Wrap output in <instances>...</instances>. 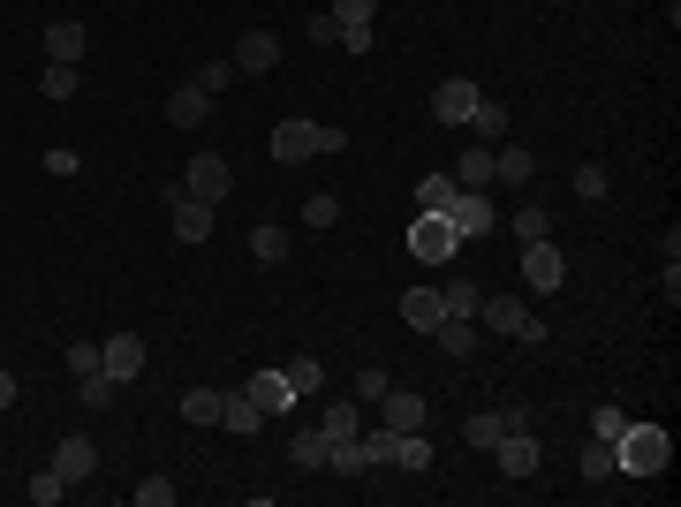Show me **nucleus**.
<instances>
[{
	"mask_svg": "<svg viewBox=\"0 0 681 507\" xmlns=\"http://www.w3.org/2000/svg\"><path fill=\"white\" fill-rule=\"evenodd\" d=\"M667 463H674L667 424H621V439H613V477H659Z\"/></svg>",
	"mask_w": 681,
	"mask_h": 507,
	"instance_id": "1",
	"label": "nucleus"
},
{
	"mask_svg": "<svg viewBox=\"0 0 681 507\" xmlns=\"http://www.w3.org/2000/svg\"><path fill=\"white\" fill-rule=\"evenodd\" d=\"M334 152H348V129H334V122H273V160H281V168L334 160Z\"/></svg>",
	"mask_w": 681,
	"mask_h": 507,
	"instance_id": "2",
	"label": "nucleus"
},
{
	"mask_svg": "<svg viewBox=\"0 0 681 507\" xmlns=\"http://www.w3.org/2000/svg\"><path fill=\"white\" fill-rule=\"evenodd\" d=\"M402 251L417 257V265H455L463 235H455V220H447V212H417V220H409V235H402Z\"/></svg>",
	"mask_w": 681,
	"mask_h": 507,
	"instance_id": "3",
	"label": "nucleus"
},
{
	"mask_svg": "<svg viewBox=\"0 0 681 507\" xmlns=\"http://www.w3.org/2000/svg\"><path fill=\"white\" fill-rule=\"evenodd\" d=\"M477 318H485L492 334H508V341H530V348L546 341V318H538L530 303H515V296H477Z\"/></svg>",
	"mask_w": 681,
	"mask_h": 507,
	"instance_id": "4",
	"label": "nucleus"
},
{
	"mask_svg": "<svg viewBox=\"0 0 681 507\" xmlns=\"http://www.w3.org/2000/svg\"><path fill=\"white\" fill-rule=\"evenodd\" d=\"M492 463H500V477H515V485H522V477H538V469H546V439H538L530 424H515L508 439L492 447Z\"/></svg>",
	"mask_w": 681,
	"mask_h": 507,
	"instance_id": "5",
	"label": "nucleus"
},
{
	"mask_svg": "<svg viewBox=\"0 0 681 507\" xmlns=\"http://www.w3.org/2000/svg\"><path fill=\"white\" fill-rule=\"evenodd\" d=\"M99 372L114 386H136L144 379V334H106L99 341Z\"/></svg>",
	"mask_w": 681,
	"mask_h": 507,
	"instance_id": "6",
	"label": "nucleus"
},
{
	"mask_svg": "<svg viewBox=\"0 0 681 507\" xmlns=\"http://www.w3.org/2000/svg\"><path fill=\"white\" fill-rule=\"evenodd\" d=\"M522 281L538 288V296H553L560 281H568V257H560L553 235H538V243H522Z\"/></svg>",
	"mask_w": 681,
	"mask_h": 507,
	"instance_id": "7",
	"label": "nucleus"
},
{
	"mask_svg": "<svg viewBox=\"0 0 681 507\" xmlns=\"http://www.w3.org/2000/svg\"><path fill=\"white\" fill-rule=\"evenodd\" d=\"M167 212H174V243H205L220 205H205V197H190L182 182H167Z\"/></svg>",
	"mask_w": 681,
	"mask_h": 507,
	"instance_id": "8",
	"label": "nucleus"
},
{
	"mask_svg": "<svg viewBox=\"0 0 681 507\" xmlns=\"http://www.w3.org/2000/svg\"><path fill=\"white\" fill-rule=\"evenodd\" d=\"M182 190H190V197H205V205H220V197L235 190V168H227L220 152H197V160H190V174H182Z\"/></svg>",
	"mask_w": 681,
	"mask_h": 507,
	"instance_id": "9",
	"label": "nucleus"
},
{
	"mask_svg": "<svg viewBox=\"0 0 681 507\" xmlns=\"http://www.w3.org/2000/svg\"><path fill=\"white\" fill-rule=\"evenodd\" d=\"M447 220H455V235H492V220H500V212H492V197H485V190H455V197H447Z\"/></svg>",
	"mask_w": 681,
	"mask_h": 507,
	"instance_id": "10",
	"label": "nucleus"
},
{
	"mask_svg": "<svg viewBox=\"0 0 681 507\" xmlns=\"http://www.w3.org/2000/svg\"><path fill=\"white\" fill-rule=\"evenodd\" d=\"M515 424H530V417H522V409H477V417L463 424V447H477V455H492V447L508 439Z\"/></svg>",
	"mask_w": 681,
	"mask_h": 507,
	"instance_id": "11",
	"label": "nucleus"
},
{
	"mask_svg": "<svg viewBox=\"0 0 681 507\" xmlns=\"http://www.w3.org/2000/svg\"><path fill=\"white\" fill-rule=\"evenodd\" d=\"M326 16L340 23V45H348V53H372V16H379V0H334Z\"/></svg>",
	"mask_w": 681,
	"mask_h": 507,
	"instance_id": "12",
	"label": "nucleus"
},
{
	"mask_svg": "<svg viewBox=\"0 0 681 507\" xmlns=\"http://www.w3.org/2000/svg\"><path fill=\"white\" fill-rule=\"evenodd\" d=\"M243 394H251V402L265 409V417H288V409H296V386L281 379V364H265V372H251V379H243Z\"/></svg>",
	"mask_w": 681,
	"mask_h": 507,
	"instance_id": "13",
	"label": "nucleus"
},
{
	"mask_svg": "<svg viewBox=\"0 0 681 507\" xmlns=\"http://www.w3.org/2000/svg\"><path fill=\"white\" fill-rule=\"evenodd\" d=\"M167 122H174V129H205V122H213V91L182 77V84H174V99H167Z\"/></svg>",
	"mask_w": 681,
	"mask_h": 507,
	"instance_id": "14",
	"label": "nucleus"
},
{
	"mask_svg": "<svg viewBox=\"0 0 681 507\" xmlns=\"http://www.w3.org/2000/svg\"><path fill=\"white\" fill-rule=\"evenodd\" d=\"M469 107H477V84H469V77H447V84L431 91V122H447V129H463Z\"/></svg>",
	"mask_w": 681,
	"mask_h": 507,
	"instance_id": "15",
	"label": "nucleus"
},
{
	"mask_svg": "<svg viewBox=\"0 0 681 507\" xmlns=\"http://www.w3.org/2000/svg\"><path fill=\"white\" fill-rule=\"evenodd\" d=\"M84 53H91V31L77 16H53V23H45V61H84Z\"/></svg>",
	"mask_w": 681,
	"mask_h": 507,
	"instance_id": "16",
	"label": "nucleus"
},
{
	"mask_svg": "<svg viewBox=\"0 0 681 507\" xmlns=\"http://www.w3.org/2000/svg\"><path fill=\"white\" fill-rule=\"evenodd\" d=\"M265 69H281V39H273V31H243V45H235V77H265Z\"/></svg>",
	"mask_w": 681,
	"mask_h": 507,
	"instance_id": "17",
	"label": "nucleus"
},
{
	"mask_svg": "<svg viewBox=\"0 0 681 507\" xmlns=\"http://www.w3.org/2000/svg\"><path fill=\"white\" fill-rule=\"evenodd\" d=\"M439 318H447V296H439V288H409V296H402V326H409V334L431 341Z\"/></svg>",
	"mask_w": 681,
	"mask_h": 507,
	"instance_id": "18",
	"label": "nucleus"
},
{
	"mask_svg": "<svg viewBox=\"0 0 681 507\" xmlns=\"http://www.w3.org/2000/svg\"><path fill=\"white\" fill-rule=\"evenodd\" d=\"M379 417L394 432H425V394H409V386H386L379 394Z\"/></svg>",
	"mask_w": 681,
	"mask_h": 507,
	"instance_id": "19",
	"label": "nucleus"
},
{
	"mask_svg": "<svg viewBox=\"0 0 681 507\" xmlns=\"http://www.w3.org/2000/svg\"><path fill=\"white\" fill-rule=\"evenodd\" d=\"M53 469H61V477H69V485H84L91 469H99V447H91L84 432H69V439H61V447H53Z\"/></svg>",
	"mask_w": 681,
	"mask_h": 507,
	"instance_id": "20",
	"label": "nucleus"
},
{
	"mask_svg": "<svg viewBox=\"0 0 681 507\" xmlns=\"http://www.w3.org/2000/svg\"><path fill=\"white\" fill-rule=\"evenodd\" d=\"M463 129H477V144H508V107L477 91V107H469V122H463Z\"/></svg>",
	"mask_w": 681,
	"mask_h": 507,
	"instance_id": "21",
	"label": "nucleus"
},
{
	"mask_svg": "<svg viewBox=\"0 0 681 507\" xmlns=\"http://www.w3.org/2000/svg\"><path fill=\"white\" fill-rule=\"evenodd\" d=\"M530 174H538V160H530L522 144H492V182H515V190H530Z\"/></svg>",
	"mask_w": 681,
	"mask_h": 507,
	"instance_id": "22",
	"label": "nucleus"
},
{
	"mask_svg": "<svg viewBox=\"0 0 681 507\" xmlns=\"http://www.w3.org/2000/svg\"><path fill=\"white\" fill-rule=\"evenodd\" d=\"M455 190H492V144H469L455 160Z\"/></svg>",
	"mask_w": 681,
	"mask_h": 507,
	"instance_id": "23",
	"label": "nucleus"
},
{
	"mask_svg": "<svg viewBox=\"0 0 681 507\" xmlns=\"http://www.w3.org/2000/svg\"><path fill=\"white\" fill-rule=\"evenodd\" d=\"M220 424H227V432H243V439H251L257 424H265V409H257L251 394H243V386H235V394H220Z\"/></svg>",
	"mask_w": 681,
	"mask_h": 507,
	"instance_id": "24",
	"label": "nucleus"
},
{
	"mask_svg": "<svg viewBox=\"0 0 681 507\" xmlns=\"http://www.w3.org/2000/svg\"><path fill=\"white\" fill-rule=\"evenodd\" d=\"M431 341H439V348H447V356H477V318H439V326H431Z\"/></svg>",
	"mask_w": 681,
	"mask_h": 507,
	"instance_id": "25",
	"label": "nucleus"
},
{
	"mask_svg": "<svg viewBox=\"0 0 681 507\" xmlns=\"http://www.w3.org/2000/svg\"><path fill=\"white\" fill-rule=\"evenodd\" d=\"M318 432H326V447H340V439H356V432H364V402H334V409L318 417Z\"/></svg>",
	"mask_w": 681,
	"mask_h": 507,
	"instance_id": "26",
	"label": "nucleus"
},
{
	"mask_svg": "<svg viewBox=\"0 0 681 507\" xmlns=\"http://www.w3.org/2000/svg\"><path fill=\"white\" fill-rule=\"evenodd\" d=\"M39 91H45V99H77V91H84V69H77V61H45Z\"/></svg>",
	"mask_w": 681,
	"mask_h": 507,
	"instance_id": "27",
	"label": "nucleus"
},
{
	"mask_svg": "<svg viewBox=\"0 0 681 507\" xmlns=\"http://www.w3.org/2000/svg\"><path fill=\"white\" fill-rule=\"evenodd\" d=\"M288 251H296V243H288V227H273V220H265V227L251 235V257H257V265H281Z\"/></svg>",
	"mask_w": 681,
	"mask_h": 507,
	"instance_id": "28",
	"label": "nucleus"
},
{
	"mask_svg": "<svg viewBox=\"0 0 681 507\" xmlns=\"http://www.w3.org/2000/svg\"><path fill=\"white\" fill-rule=\"evenodd\" d=\"M288 463H296V469H326V432H318V424L288 439Z\"/></svg>",
	"mask_w": 681,
	"mask_h": 507,
	"instance_id": "29",
	"label": "nucleus"
},
{
	"mask_svg": "<svg viewBox=\"0 0 681 507\" xmlns=\"http://www.w3.org/2000/svg\"><path fill=\"white\" fill-rule=\"evenodd\" d=\"M182 417L190 424H220V386H190V394H182Z\"/></svg>",
	"mask_w": 681,
	"mask_h": 507,
	"instance_id": "30",
	"label": "nucleus"
},
{
	"mask_svg": "<svg viewBox=\"0 0 681 507\" xmlns=\"http://www.w3.org/2000/svg\"><path fill=\"white\" fill-rule=\"evenodd\" d=\"M77 402H84V417H99V409L114 402V379H106V372H84V379H77Z\"/></svg>",
	"mask_w": 681,
	"mask_h": 507,
	"instance_id": "31",
	"label": "nucleus"
},
{
	"mask_svg": "<svg viewBox=\"0 0 681 507\" xmlns=\"http://www.w3.org/2000/svg\"><path fill=\"white\" fill-rule=\"evenodd\" d=\"M515 235H522V243H538V235H553V212L538 205V197H530V205H515Z\"/></svg>",
	"mask_w": 681,
	"mask_h": 507,
	"instance_id": "32",
	"label": "nucleus"
},
{
	"mask_svg": "<svg viewBox=\"0 0 681 507\" xmlns=\"http://www.w3.org/2000/svg\"><path fill=\"white\" fill-rule=\"evenodd\" d=\"M394 463L402 469H431V439L425 432H402V439H394Z\"/></svg>",
	"mask_w": 681,
	"mask_h": 507,
	"instance_id": "33",
	"label": "nucleus"
},
{
	"mask_svg": "<svg viewBox=\"0 0 681 507\" xmlns=\"http://www.w3.org/2000/svg\"><path fill=\"white\" fill-rule=\"evenodd\" d=\"M447 197H455V174H425L417 182V212H447Z\"/></svg>",
	"mask_w": 681,
	"mask_h": 507,
	"instance_id": "34",
	"label": "nucleus"
},
{
	"mask_svg": "<svg viewBox=\"0 0 681 507\" xmlns=\"http://www.w3.org/2000/svg\"><path fill=\"white\" fill-rule=\"evenodd\" d=\"M439 296H447V318H477V296H485V288H477V281H447Z\"/></svg>",
	"mask_w": 681,
	"mask_h": 507,
	"instance_id": "35",
	"label": "nucleus"
},
{
	"mask_svg": "<svg viewBox=\"0 0 681 507\" xmlns=\"http://www.w3.org/2000/svg\"><path fill=\"white\" fill-rule=\"evenodd\" d=\"M281 379L296 386V402H303V394H318V386H326V372H318L311 356H296V364H281Z\"/></svg>",
	"mask_w": 681,
	"mask_h": 507,
	"instance_id": "36",
	"label": "nucleus"
},
{
	"mask_svg": "<svg viewBox=\"0 0 681 507\" xmlns=\"http://www.w3.org/2000/svg\"><path fill=\"white\" fill-rule=\"evenodd\" d=\"M190 84H205V91L220 99V91L235 84V61H197V69H190Z\"/></svg>",
	"mask_w": 681,
	"mask_h": 507,
	"instance_id": "37",
	"label": "nucleus"
},
{
	"mask_svg": "<svg viewBox=\"0 0 681 507\" xmlns=\"http://www.w3.org/2000/svg\"><path fill=\"white\" fill-rule=\"evenodd\" d=\"M606 477H613V447L591 439V447H583V485H606Z\"/></svg>",
	"mask_w": 681,
	"mask_h": 507,
	"instance_id": "38",
	"label": "nucleus"
},
{
	"mask_svg": "<svg viewBox=\"0 0 681 507\" xmlns=\"http://www.w3.org/2000/svg\"><path fill=\"white\" fill-rule=\"evenodd\" d=\"M61 493H69V477H61V469L45 463L39 477H31V500H39V507H53V500H61Z\"/></svg>",
	"mask_w": 681,
	"mask_h": 507,
	"instance_id": "39",
	"label": "nucleus"
},
{
	"mask_svg": "<svg viewBox=\"0 0 681 507\" xmlns=\"http://www.w3.org/2000/svg\"><path fill=\"white\" fill-rule=\"evenodd\" d=\"M606 190H613V182H606V168H598V160H583V168H576V197H606Z\"/></svg>",
	"mask_w": 681,
	"mask_h": 507,
	"instance_id": "40",
	"label": "nucleus"
},
{
	"mask_svg": "<svg viewBox=\"0 0 681 507\" xmlns=\"http://www.w3.org/2000/svg\"><path fill=\"white\" fill-rule=\"evenodd\" d=\"M303 220H311V227H334V220H340V197H334V190H318V197L303 205Z\"/></svg>",
	"mask_w": 681,
	"mask_h": 507,
	"instance_id": "41",
	"label": "nucleus"
},
{
	"mask_svg": "<svg viewBox=\"0 0 681 507\" xmlns=\"http://www.w3.org/2000/svg\"><path fill=\"white\" fill-rule=\"evenodd\" d=\"M386 386H394V379H386L379 364H356V402H379Z\"/></svg>",
	"mask_w": 681,
	"mask_h": 507,
	"instance_id": "42",
	"label": "nucleus"
},
{
	"mask_svg": "<svg viewBox=\"0 0 681 507\" xmlns=\"http://www.w3.org/2000/svg\"><path fill=\"white\" fill-rule=\"evenodd\" d=\"M61 364H69L77 379H84V372H99V341H69V356H61Z\"/></svg>",
	"mask_w": 681,
	"mask_h": 507,
	"instance_id": "43",
	"label": "nucleus"
},
{
	"mask_svg": "<svg viewBox=\"0 0 681 507\" xmlns=\"http://www.w3.org/2000/svg\"><path fill=\"white\" fill-rule=\"evenodd\" d=\"M136 500H144V507H174V477H144Z\"/></svg>",
	"mask_w": 681,
	"mask_h": 507,
	"instance_id": "44",
	"label": "nucleus"
},
{
	"mask_svg": "<svg viewBox=\"0 0 681 507\" xmlns=\"http://www.w3.org/2000/svg\"><path fill=\"white\" fill-rule=\"evenodd\" d=\"M621 424H629L621 409H591V439H606V447H613V439H621Z\"/></svg>",
	"mask_w": 681,
	"mask_h": 507,
	"instance_id": "45",
	"label": "nucleus"
},
{
	"mask_svg": "<svg viewBox=\"0 0 681 507\" xmlns=\"http://www.w3.org/2000/svg\"><path fill=\"white\" fill-rule=\"evenodd\" d=\"M303 39H311V45H340V23H334V16H311Z\"/></svg>",
	"mask_w": 681,
	"mask_h": 507,
	"instance_id": "46",
	"label": "nucleus"
},
{
	"mask_svg": "<svg viewBox=\"0 0 681 507\" xmlns=\"http://www.w3.org/2000/svg\"><path fill=\"white\" fill-rule=\"evenodd\" d=\"M8 402H16V379H8V372H0V409H8Z\"/></svg>",
	"mask_w": 681,
	"mask_h": 507,
	"instance_id": "47",
	"label": "nucleus"
}]
</instances>
